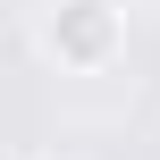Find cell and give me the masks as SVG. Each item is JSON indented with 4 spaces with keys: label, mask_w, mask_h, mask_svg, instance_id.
<instances>
[{
    "label": "cell",
    "mask_w": 160,
    "mask_h": 160,
    "mask_svg": "<svg viewBox=\"0 0 160 160\" xmlns=\"http://www.w3.org/2000/svg\"><path fill=\"white\" fill-rule=\"evenodd\" d=\"M0 160H8V152H0Z\"/></svg>",
    "instance_id": "2"
},
{
    "label": "cell",
    "mask_w": 160,
    "mask_h": 160,
    "mask_svg": "<svg viewBox=\"0 0 160 160\" xmlns=\"http://www.w3.org/2000/svg\"><path fill=\"white\" fill-rule=\"evenodd\" d=\"M127 51V0H42V59L59 76H101Z\"/></svg>",
    "instance_id": "1"
}]
</instances>
